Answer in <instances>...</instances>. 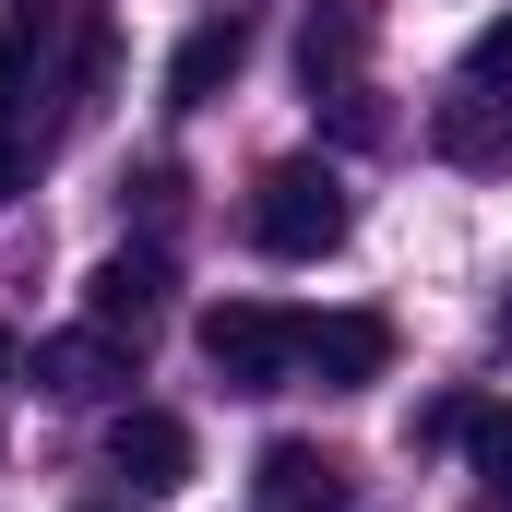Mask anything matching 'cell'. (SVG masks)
I'll use <instances>...</instances> for the list:
<instances>
[{"instance_id":"ba28073f","label":"cell","mask_w":512,"mask_h":512,"mask_svg":"<svg viewBox=\"0 0 512 512\" xmlns=\"http://www.w3.org/2000/svg\"><path fill=\"white\" fill-rule=\"evenodd\" d=\"M358 60H370V12L358 0H322L298 24V84L310 96H358Z\"/></svg>"},{"instance_id":"8992f818","label":"cell","mask_w":512,"mask_h":512,"mask_svg":"<svg viewBox=\"0 0 512 512\" xmlns=\"http://www.w3.org/2000/svg\"><path fill=\"white\" fill-rule=\"evenodd\" d=\"M429 143L453 167H512V84H453L429 108Z\"/></svg>"},{"instance_id":"30bf717a","label":"cell","mask_w":512,"mask_h":512,"mask_svg":"<svg viewBox=\"0 0 512 512\" xmlns=\"http://www.w3.org/2000/svg\"><path fill=\"white\" fill-rule=\"evenodd\" d=\"M84 310H96L108 334L143 346V322L167 310V251H108V262H96V286H84Z\"/></svg>"},{"instance_id":"7a4b0ae2","label":"cell","mask_w":512,"mask_h":512,"mask_svg":"<svg viewBox=\"0 0 512 512\" xmlns=\"http://www.w3.org/2000/svg\"><path fill=\"white\" fill-rule=\"evenodd\" d=\"M251 239H262L274 262H322L334 239H346V179H334V167H310V155L262 167V191H251Z\"/></svg>"},{"instance_id":"7c38bea8","label":"cell","mask_w":512,"mask_h":512,"mask_svg":"<svg viewBox=\"0 0 512 512\" xmlns=\"http://www.w3.org/2000/svg\"><path fill=\"white\" fill-rule=\"evenodd\" d=\"M465 453H477V477L512 501V405H489V417H465Z\"/></svg>"},{"instance_id":"52a82bcc","label":"cell","mask_w":512,"mask_h":512,"mask_svg":"<svg viewBox=\"0 0 512 512\" xmlns=\"http://www.w3.org/2000/svg\"><path fill=\"white\" fill-rule=\"evenodd\" d=\"M108 465H120L131 489H191V429L167 405H120L108 417Z\"/></svg>"},{"instance_id":"5bb4252c","label":"cell","mask_w":512,"mask_h":512,"mask_svg":"<svg viewBox=\"0 0 512 512\" xmlns=\"http://www.w3.org/2000/svg\"><path fill=\"white\" fill-rule=\"evenodd\" d=\"M0 382H24V346H12V322H0Z\"/></svg>"},{"instance_id":"9c48e42d","label":"cell","mask_w":512,"mask_h":512,"mask_svg":"<svg viewBox=\"0 0 512 512\" xmlns=\"http://www.w3.org/2000/svg\"><path fill=\"white\" fill-rule=\"evenodd\" d=\"M262 512H346V465L322 441H262Z\"/></svg>"},{"instance_id":"277c9868","label":"cell","mask_w":512,"mask_h":512,"mask_svg":"<svg viewBox=\"0 0 512 512\" xmlns=\"http://www.w3.org/2000/svg\"><path fill=\"white\" fill-rule=\"evenodd\" d=\"M131 334H108V322H72V334H48L24 370H36V393H60V405H108V393H131Z\"/></svg>"},{"instance_id":"4fadbf2b","label":"cell","mask_w":512,"mask_h":512,"mask_svg":"<svg viewBox=\"0 0 512 512\" xmlns=\"http://www.w3.org/2000/svg\"><path fill=\"white\" fill-rule=\"evenodd\" d=\"M465 84H512V12H501V24H477V48H465Z\"/></svg>"},{"instance_id":"5b68a950","label":"cell","mask_w":512,"mask_h":512,"mask_svg":"<svg viewBox=\"0 0 512 512\" xmlns=\"http://www.w3.org/2000/svg\"><path fill=\"white\" fill-rule=\"evenodd\" d=\"M298 370L322 393H370L393 370V322L382 310H322V322H298Z\"/></svg>"},{"instance_id":"3957f363","label":"cell","mask_w":512,"mask_h":512,"mask_svg":"<svg viewBox=\"0 0 512 512\" xmlns=\"http://www.w3.org/2000/svg\"><path fill=\"white\" fill-rule=\"evenodd\" d=\"M203 370L227 393H286L298 382V322L262 310V298H215L203 310Z\"/></svg>"},{"instance_id":"9a60e30c","label":"cell","mask_w":512,"mask_h":512,"mask_svg":"<svg viewBox=\"0 0 512 512\" xmlns=\"http://www.w3.org/2000/svg\"><path fill=\"white\" fill-rule=\"evenodd\" d=\"M501 346H512V286H501Z\"/></svg>"},{"instance_id":"8fae6325","label":"cell","mask_w":512,"mask_h":512,"mask_svg":"<svg viewBox=\"0 0 512 512\" xmlns=\"http://www.w3.org/2000/svg\"><path fill=\"white\" fill-rule=\"evenodd\" d=\"M239 48H251V24H239V12L191 24V36H179V60H167V108H203V96L239 72Z\"/></svg>"},{"instance_id":"6da1fadb","label":"cell","mask_w":512,"mask_h":512,"mask_svg":"<svg viewBox=\"0 0 512 512\" xmlns=\"http://www.w3.org/2000/svg\"><path fill=\"white\" fill-rule=\"evenodd\" d=\"M48 36H60V12H48V0H24V12L0 24V203L24 191V167H36V143H48V96H60Z\"/></svg>"}]
</instances>
